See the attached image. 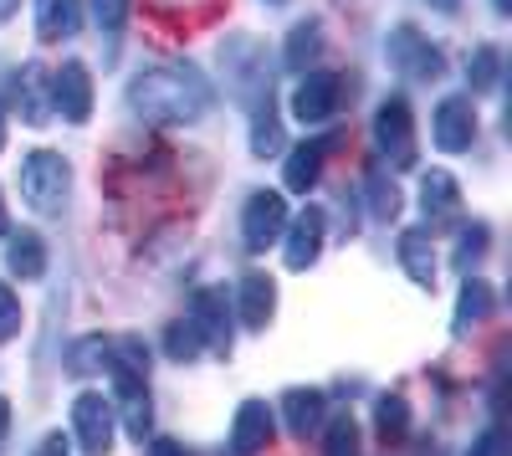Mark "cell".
<instances>
[{
  "mask_svg": "<svg viewBox=\"0 0 512 456\" xmlns=\"http://www.w3.org/2000/svg\"><path fill=\"white\" fill-rule=\"evenodd\" d=\"M466 456H512V436L502 431V426H487L477 441H472V451Z\"/></svg>",
  "mask_w": 512,
  "mask_h": 456,
  "instance_id": "obj_33",
  "label": "cell"
},
{
  "mask_svg": "<svg viewBox=\"0 0 512 456\" xmlns=\"http://www.w3.org/2000/svg\"><path fill=\"white\" fill-rule=\"evenodd\" d=\"M149 456H190V451H185L180 441H164V436H159V441L149 446Z\"/></svg>",
  "mask_w": 512,
  "mask_h": 456,
  "instance_id": "obj_35",
  "label": "cell"
},
{
  "mask_svg": "<svg viewBox=\"0 0 512 456\" xmlns=\"http://www.w3.org/2000/svg\"><path fill=\"white\" fill-rule=\"evenodd\" d=\"M364 195H369V216L374 221H395L405 211V195L395 190V180L384 175V170H369L364 175Z\"/></svg>",
  "mask_w": 512,
  "mask_h": 456,
  "instance_id": "obj_25",
  "label": "cell"
},
{
  "mask_svg": "<svg viewBox=\"0 0 512 456\" xmlns=\"http://www.w3.org/2000/svg\"><path fill=\"white\" fill-rule=\"evenodd\" d=\"M210 103H216V88L190 62H159L128 82V108L159 129H190L210 113Z\"/></svg>",
  "mask_w": 512,
  "mask_h": 456,
  "instance_id": "obj_1",
  "label": "cell"
},
{
  "mask_svg": "<svg viewBox=\"0 0 512 456\" xmlns=\"http://www.w3.org/2000/svg\"><path fill=\"white\" fill-rule=\"evenodd\" d=\"M190 323L200 328V339L210 349L231 354V303H226L221 287H200V293L190 298Z\"/></svg>",
  "mask_w": 512,
  "mask_h": 456,
  "instance_id": "obj_12",
  "label": "cell"
},
{
  "mask_svg": "<svg viewBox=\"0 0 512 456\" xmlns=\"http://www.w3.org/2000/svg\"><path fill=\"white\" fill-rule=\"evenodd\" d=\"M236 298H241V323L251 328V334H262V328L272 323V313H277V282L267 272H246Z\"/></svg>",
  "mask_w": 512,
  "mask_h": 456,
  "instance_id": "obj_17",
  "label": "cell"
},
{
  "mask_svg": "<svg viewBox=\"0 0 512 456\" xmlns=\"http://www.w3.org/2000/svg\"><path fill=\"white\" fill-rule=\"evenodd\" d=\"M318 52H323V21H297V26L287 31L282 67H287V72H313Z\"/></svg>",
  "mask_w": 512,
  "mask_h": 456,
  "instance_id": "obj_21",
  "label": "cell"
},
{
  "mask_svg": "<svg viewBox=\"0 0 512 456\" xmlns=\"http://www.w3.org/2000/svg\"><path fill=\"white\" fill-rule=\"evenodd\" d=\"M267 6H282V0H267Z\"/></svg>",
  "mask_w": 512,
  "mask_h": 456,
  "instance_id": "obj_41",
  "label": "cell"
},
{
  "mask_svg": "<svg viewBox=\"0 0 512 456\" xmlns=\"http://www.w3.org/2000/svg\"><path fill=\"white\" fill-rule=\"evenodd\" d=\"M374 144L390 159V170H415L420 164V144H415V113L405 98H384L374 113Z\"/></svg>",
  "mask_w": 512,
  "mask_h": 456,
  "instance_id": "obj_3",
  "label": "cell"
},
{
  "mask_svg": "<svg viewBox=\"0 0 512 456\" xmlns=\"http://www.w3.org/2000/svg\"><path fill=\"white\" fill-rule=\"evenodd\" d=\"M16 6H21V0H0V21H11V16H16Z\"/></svg>",
  "mask_w": 512,
  "mask_h": 456,
  "instance_id": "obj_38",
  "label": "cell"
},
{
  "mask_svg": "<svg viewBox=\"0 0 512 456\" xmlns=\"http://www.w3.org/2000/svg\"><path fill=\"white\" fill-rule=\"evenodd\" d=\"M251 154H256V159L282 154V123H277L272 98H262V103H256V113H251Z\"/></svg>",
  "mask_w": 512,
  "mask_h": 456,
  "instance_id": "obj_24",
  "label": "cell"
},
{
  "mask_svg": "<svg viewBox=\"0 0 512 456\" xmlns=\"http://www.w3.org/2000/svg\"><path fill=\"white\" fill-rule=\"evenodd\" d=\"M420 205H425V216H456L461 185H456L446 170H431V175L420 180Z\"/></svg>",
  "mask_w": 512,
  "mask_h": 456,
  "instance_id": "obj_23",
  "label": "cell"
},
{
  "mask_svg": "<svg viewBox=\"0 0 512 456\" xmlns=\"http://www.w3.org/2000/svg\"><path fill=\"white\" fill-rule=\"evenodd\" d=\"M323 451H328V456H359V426H354V416H333V421H328Z\"/></svg>",
  "mask_w": 512,
  "mask_h": 456,
  "instance_id": "obj_29",
  "label": "cell"
},
{
  "mask_svg": "<svg viewBox=\"0 0 512 456\" xmlns=\"http://www.w3.org/2000/svg\"><path fill=\"white\" fill-rule=\"evenodd\" d=\"M282 421H287V431L297 436V441H308V436H318L323 431V421H328V400H323V390H287L282 395Z\"/></svg>",
  "mask_w": 512,
  "mask_h": 456,
  "instance_id": "obj_16",
  "label": "cell"
},
{
  "mask_svg": "<svg viewBox=\"0 0 512 456\" xmlns=\"http://www.w3.org/2000/svg\"><path fill=\"white\" fill-rule=\"evenodd\" d=\"M113 416L123 421V431L134 436V441H144L149 436V426H154V410H149V390H144V380L139 375H113Z\"/></svg>",
  "mask_w": 512,
  "mask_h": 456,
  "instance_id": "obj_14",
  "label": "cell"
},
{
  "mask_svg": "<svg viewBox=\"0 0 512 456\" xmlns=\"http://www.w3.org/2000/svg\"><path fill=\"white\" fill-rule=\"evenodd\" d=\"M333 149H338V134H323V139L297 144V149L287 154V170H282L287 190H292V195H308V190L318 185V175H323V159H328Z\"/></svg>",
  "mask_w": 512,
  "mask_h": 456,
  "instance_id": "obj_15",
  "label": "cell"
},
{
  "mask_svg": "<svg viewBox=\"0 0 512 456\" xmlns=\"http://www.w3.org/2000/svg\"><path fill=\"white\" fill-rule=\"evenodd\" d=\"M287 246H282V262L287 272H308L318 257H323V236H328V216L318 211V205H303L287 226Z\"/></svg>",
  "mask_w": 512,
  "mask_h": 456,
  "instance_id": "obj_9",
  "label": "cell"
},
{
  "mask_svg": "<svg viewBox=\"0 0 512 456\" xmlns=\"http://www.w3.org/2000/svg\"><path fill=\"white\" fill-rule=\"evenodd\" d=\"M52 108L67 123L93 118V72H88V62H62V72H52Z\"/></svg>",
  "mask_w": 512,
  "mask_h": 456,
  "instance_id": "obj_10",
  "label": "cell"
},
{
  "mask_svg": "<svg viewBox=\"0 0 512 456\" xmlns=\"http://www.w3.org/2000/svg\"><path fill=\"white\" fill-rule=\"evenodd\" d=\"M0 236H11V211H6V195H0Z\"/></svg>",
  "mask_w": 512,
  "mask_h": 456,
  "instance_id": "obj_37",
  "label": "cell"
},
{
  "mask_svg": "<svg viewBox=\"0 0 512 456\" xmlns=\"http://www.w3.org/2000/svg\"><path fill=\"white\" fill-rule=\"evenodd\" d=\"M72 195V164L52 149H36L21 159V200L36 216H57Z\"/></svg>",
  "mask_w": 512,
  "mask_h": 456,
  "instance_id": "obj_2",
  "label": "cell"
},
{
  "mask_svg": "<svg viewBox=\"0 0 512 456\" xmlns=\"http://www.w3.org/2000/svg\"><path fill=\"white\" fill-rule=\"evenodd\" d=\"M6 267L26 282H36L41 272H47V241H41L36 231H16L11 246H6Z\"/></svg>",
  "mask_w": 512,
  "mask_h": 456,
  "instance_id": "obj_22",
  "label": "cell"
},
{
  "mask_svg": "<svg viewBox=\"0 0 512 456\" xmlns=\"http://www.w3.org/2000/svg\"><path fill=\"white\" fill-rule=\"evenodd\" d=\"M36 456H67V436H62V431H52L47 441L36 446Z\"/></svg>",
  "mask_w": 512,
  "mask_h": 456,
  "instance_id": "obj_34",
  "label": "cell"
},
{
  "mask_svg": "<svg viewBox=\"0 0 512 456\" xmlns=\"http://www.w3.org/2000/svg\"><path fill=\"white\" fill-rule=\"evenodd\" d=\"M93 16H98V31L118 36L123 21H128V0H93Z\"/></svg>",
  "mask_w": 512,
  "mask_h": 456,
  "instance_id": "obj_32",
  "label": "cell"
},
{
  "mask_svg": "<svg viewBox=\"0 0 512 456\" xmlns=\"http://www.w3.org/2000/svg\"><path fill=\"white\" fill-rule=\"evenodd\" d=\"M282 226H287V200L277 190L246 195V211H241V241H246V252H267V246L282 236Z\"/></svg>",
  "mask_w": 512,
  "mask_h": 456,
  "instance_id": "obj_8",
  "label": "cell"
},
{
  "mask_svg": "<svg viewBox=\"0 0 512 456\" xmlns=\"http://www.w3.org/2000/svg\"><path fill=\"white\" fill-rule=\"evenodd\" d=\"M272 431H277V410L267 400H246L231 421V456H256L272 446Z\"/></svg>",
  "mask_w": 512,
  "mask_h": 456,
  "instance_id": "obj_11",
  "label": "cell"
},
{
  "mask_svg": "<svg viewBox=\"0 0 512 456\" xmlns=\"http://www.w3.org/2000/svg\"><path fill=\"white\" fill-rule=\"evenodd\" d=\"M384 57H390V67H395L405 82H436V77L446 72V57H441L410 21H400V26L390 31V41H384Z\"/></svg>",
  "mask_w": 512,
  "mask_h": 456,
  "instance_id": "obj_4",
  "label": "cell"
},
{
  "mask_svg": "<svg viewBox=\"0 0 512 456\" xmlns=\"http://www.w3.org/2000/svg\"><path fill=\"white\" fill-rule=\"evenodd\" d=\"M431 11H441V16H456V11H461V0H431Z\"/></svg>",
  "mask_w": 512,
  "mask_h": 456,
  "instance_id": "obj_36",
  "label": "cell"
},
{
  "mask_svg": "<svg viewBox=\"0 0 512 456\" xmlns=\"http://www.w3.org/2000/svg\"><path fill=\"white\" fill-rule=\"evenodd\" d=\"M492 11L497 16H512V0H492Z\"/></svg>",
  "mask_w": 512,
  "mask_h": 456,
  "instance_id": "obj_39",
  "label": "cell"
},
{
  "mask_svg": "<svg viewBox=\"0 0 512 456\" xmlns=\"http://www.w3.org/2000/svg\"><path fill=\"white\" fill-rule=\"evenodd\" d=\"M200 349H205V339H200V328H195L190 318H180V323L164 328V354H169V359L190 364V359H200Z\"/></svg>",
  "mask_w": 512,
  "mask_h": 456,
  "instance_id": "obj_27",
  "label": "cell"
},
{
  "mask_svg": "<svg viewBox=\"0 0 512 456\" xmlns=\"http://www.w3.org/2000/svg\"><path fill=\"white\" fill-rule=\"evenodd\" d=\"M374 421H379V436H384V441H400V436L410 431V405H405V395H384L379 410H374Z\"/></svg>",
  "mask_w": 512,
  "mask_h": 456,
  "instance_id": "obj_28",
  "label": "cell"
},
{
  "mask_svg": "<svg viewBox=\"0 0 512 456\" xmlns=\"http://www.w3.org/2000/svg\"><path fill=\"white\" fill-rule=\"evenodd\" d=\"M400 267L410 272L415 287H436V252H431V231L425 226L400 231Z\"/></svg>",
  "mask_w": 512,
  "mask_h": 456,
  "instance_id": "obj_19",
  "label": "cell"
},
{
  "mask_svg": "<svg viewBox=\"0 0 512 456\" xmlns=\"http://www.w3.org/2000/svg\"><path fill=\"white\" fill-rule=\"evenodd\" d=\"M431 139H436L441 154H466V149L477 144V103L466 98V93L441 98L436 113H431Z\"/></svg>",
  "mask_w": 512,
  "mask_h": 456,
  "instance_id": "obj_6",
  "label": "cell"
},
{
  "mask_svg": "<svg viewBox=\"0 0 512 456\" xmlns=\"http://www.w3.org/2000/svg\"><path fill=\"white\" fill-rule=\"evenodd\" d=\"M0 149H6V103H0Z\"/></svg>",
  "mask_w": 512,
  "mask_h": 456,
  "instance_id": "obj_40",
  "label": "cell"
},
{
  "mask_svg": "<svg viewBox=\"0 0 512 456\" xmlns=\"http://www.w3.org/2000/svg\"><path fill=\"white\" fill-rule=\"evenodd\" d=\"M21 334V298L11 293L6 282H0V344Z\"/></svg>",
  "mask_w": 512,
  "mask_h": 456,
  "instance_id": "obj_31",
  "label": "cell"
},
{
  "mask_svg": "<svg viewBox=\"0 0 512 456\" xmlns=\"http://www.w3.org/2000/svg\"><path fill=\"white\" fill-rule=\"evenodd\" d=\"M487 241H492V231H487L482 221H477V226H466V231L456 236V267H461V272L472 267V262L487 252Z\"/></svg>",
  "mask_w": 512,
  "mask_h": 456,
  "instance_id": "obj_30",
  "label": "cell"
},
{
  "mask_svg": "<svg viewBox=\"0 0 512 456\" xmlns=\"http://www.w3.org/2000/svg\"><path fill=\"white\" fill-rule=\"evenodd\" d=\"M72 431L82 441V456H108L113 451V431H118L113 400L103 390H82L72 400Z\"/></svg>",
  "mask_w": 512,
  "mask_h": 456,
  "instance_id": "obj_5",
  "label": "cell"
},
{
  "mask_svg": "<svg viewBox=\"0 0 512 456\" xmlns=\"http://www.w3.org/2000/svg\"><path fill=\"white\" fill-rule=\"evenodd\" d=\"M82 26V0H36V36L41 41H67Z\"/></svg>",
  "mask_w": 512,
  "mask_h": 456,
  "instance_id": "obj_20",
  "label": "cell"
},
{
  "mask_svg": "<svg viewBox=\"0 0 512 456\" xmlns=\"http://www.w3.org/2000/svg\"><path fill=\"white\" fill-rule=\"evenodd\" d=\"M466 82H472V93H492L502 82V52L497 47H477L466 57Z\"/></svg>",
  "mask_w": 512,
  "mask_h": 456,
  "instance_id": "obj_26",
  "label": "cell"
},
{
  "mask_svg": "<svg viewBox=\"0 0 512 456\" xmlns=\"http://www.w3.org/2000/svg\"><path fill=\"white\" fill-rule=\"evenodd\" d=\"M16 108H21V123H31V129H47V118L57 113L52 108V72L41 62H26L16 72Z\"/></svg>",
  "mask_w": 512,
  "mask_h": 456,
  "instance_id": "obj_13",
  "label": "cell"
},
{
  "mask_svg": "<svg viewBox=\"0 0 512 456\" xmlns=\"http://www.w3.org/2000/svg\"><path fill=\"white\" fill-rule=\"evenodd\" d=\"M344 103V77L338 72H303V82L292 88V118L297 123H328Z\"/></svg>",
  "mask_w": 512,
  "mask_h": 456,
  "instance_id": "obj_7",
  "label": "cell"
},
{
  "mask_svg": "<svg viewBox=\"0 0 512 456\" xmlns=\"http://www.w3.org/2000/svg\"><path fill=\"white\" fill-rule=\"evenodd\" d=\"M492 308H497V298H492V282H482V277H466L461 282V298H456V313H451V334L456 339H466L472 328L482 323V318H492Z\"/></svg>",
  "mask_w": 512,
  "mask_h": 456,
  "instance_id": "obj_18",
  "label": "cell"
}]
</instances>
